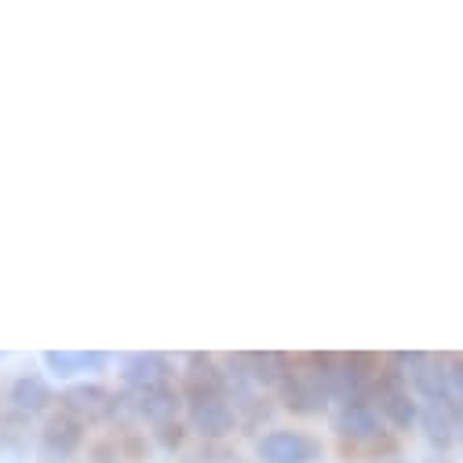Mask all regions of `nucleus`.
I'll return each mask as SVG.
<instances>
[{"label":"nucleus","instance_id":"nucleus-1","mask_svg":"<svg viewBox=\"0 0 463 463\" xmlns=\"http://www.w3.org/2000/svg\"><path fill=\"white\" fill-rule=\"evenodd\" d=\"M278 391H281L285 405H288L292 412H303V416H314V412H321V409L332 402L317 354H307L299 365H288Z\"/></svg>","mask_w":463,"mask_h":463},{"label":"nucleus","instance_id":"nucleus-2","mask_svg":"<svg viewBox=\"0 0 463 463\" xmlns=\"http://www.w3.org/2000/svg\"><path fill=\"white\" fill-rule=\"evenodd\" d=\"M369 402H376L380 420H387V423L398 427V430H409V427H416V420H420V402H416L409 380H405L398 369H380V373H376Z\"/></svg>","mask_w":463,"mask_h":463},{"label":"nucleus","instance_id":"nucleus-3","mask_svg":"<svg viewBox=\"0 0 463 463\" xmlns=\"http://www.w3.org/2000/svg\"><path fill=\"white\" fill-rule=\"evenodd\" d=\"M256 456L263 463H317L325 456V445L307 430L274 427L256 441Z\"/></svg>","mask_w":463,"mask_h":463},{"label":"nucleus","instance_id":"nucleus-4","mask_svg":"<svg viewBox=\"0 0 463 463\" xmlns=\"http://www.w3.org/2000/svg\"><path fill=\"white\" fill-rule=\"evenodd\" d=\"M183 409H186V423L201 438H226L238 427V412L230 405V398H190L183 402Z\"/></svg>","mask_w":463,"mask_h":463},{"label":"nucleus","instance_id":"nucleus-5","mask_svg":"<svg viewBox=\"0 0 463 463\" xmlns=\"http://www.w3.org/2000/svg\"><path fill=\"white\" fill-rule=\"evenodd\" d=\"M332 430L351 441H373L383 434V420L373 402H343L332 412Z\"/></svg>","mask_w":463,"mask_h":463},{"label":"nucleus","instance_id":"nucleus-6","mask_svg":"<svg viewBox=\"0 0 463 463\" xmlns=\"http://www.w3.org/2000/svg\"><path fill=\"white\" fill-rule=\"evenodd\" d=\"M118 402H121L118 394H109L99 383H77V387H70L62 394V409L73 412L80 423H84V416L88 420H109V416H118V409H121Z\"/></svg>","mask_w":463,"mask_h":463},{"label":"nucleus","instance_id":"nucleus-7","mask_svg":"<svg viewBox=\"0 0 463 463\" xmlns=\"http://www.w3.org/2000/svg\"><path fill=\"white\" fill-rule=\"evenodd\" d=\"M121 380L132 394L150 391V387H165V383H172V362L165 354H154V351L150 354H128L121 362Z\"/></svg>","mask_w":463,"mask_h":463},{"label":"nucleus","instance_id":"nucleus-8","mask_svg":"<svg viewBox=\"0 0 463 463\" xmlns=\"http://www.w3.org/2000/svg\"><path fill=\"white\" fill-rule=\"evenodd\" d=\"M80 441H84V423H80L73 412L59 409V412L48 420L44 434H41V452H44V456L55 463V459L73 456V452L80 449Z\"/></svg>","mask_w":463,"mask_h":463},{"label":"nucleus","instance_id":"nucleus-9","mask_svg":"<svg viewBox=\"0 0 463 463\" xmlns=\"http://www.w3.org/2000/svg\"><path fill=\"white\" fill-rule=\"evenodd\" d=\"M132 398H136V412H139L146 423H154V427H165V423H175V420H179L183 394H179V387H172V383L139 391V394H132Z\"/></svg>","mask_w":463,"mask_h":463},{"label":"nucleus","instance_id":"nucleus-10","mask_svg":"<svg viewBox=\"0 0 463 463\" xmlns=\"http://www.w3.org/2000/svg\"><path fill=\"white\" fill-rule=\"evenodd\" d=\"M44 365L52 369V376L73 380L84 373H102L109 365V354H102V351H48Z\"/></svg>","mask_w":463,"mask_h":463},{"label":"nucleus","instance_id":"nucleus-11","mask_svg":"<svg viewBox=\"0 0 463 463\" xmlns=\"http://www.w3.org/2000/svg\"><path fill=\"white\" fill-rule=\"evenodd\" d=\"M52 402H55V391H52V383H48L44 376H37V373L19 376V380L12 383V405H15L19 412L37 416V412H44Z\"/></svg>","mask_w":463,"mask_h":463},{"label":"nucleus","instance_id":"nucleus-12","mask_svg":"<svg viewBox=\"0 0 463 463\" xmlns=\"http://www.w3.org/2000/svg\"><path fill=\"white\" fill-rule=\"evenodd\" d=\"M427 434L430 445L449 449L456 441V427H452V412L445 409V402H420V420H416Z\"/></svg>","mask_w":463,"mask_h":463},{"label":"nucleus","instance_id":"nucleus-13","mask_svg":"<svg viewBox=\"0 0 463 463\" xmlns=\"http://www.w3.org/2000/svg\"><path fill=\"white\" fill-rule=\"evenodd\" d=\"M245 369H249L256 387H281L288 358L278 351H256V354H245Z\"/></svg>","mask_w":463,"mask_h":463},{"label":"nucleus","instance_id":"nucleus-14","mask_svg":"<svg viewBox=\"0 0 463 463\" xmlns=\"http://www.w3.org/2000/svg\"><path fill=\"white\" fill-rule=\"evenodd\" d=\"M154 434H157V441H161L165 449H179V445H183V438H186V430H183V423H179V420H175V423L157 427Z\"/></svg>","mask_w":463,"mask_h":463},{"label":"nucleus","instance_id":"nucleus-15","mask_svg":"<svg viewBox=\"0 0 463 463\" xmlns=\"http://www.w3.org/2000/svg\"><path fill=\"white\" fill-rule=\"evenodd\" d=\"M430 463H445V459H438V456H434V459H430Z\"/></svg>","mask_w":463,"mask_h":463},{"label":"nucleus","instance_id":"nucleus-16","mask_svg":"<svg viewBox=\"0 0 463 463\" xmlns=\"http://www.w3.org/2000/svg\"><path fill=\"white\" fill-rule=\"evenodd\" d=\"M391 463H405V459H391Z\"/></svg>","mask_w":463,"mask_h":463}]
</instances>
